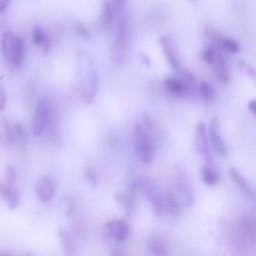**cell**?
<instances>
[{
  "mask_svg": "<svg viewBox=\"0 0 256 256\" xmlns=\"http://www.w3.org/2000/svg\"><path fill=\"white\" fill-rule=\"evenodd\" d=\"M76 74L80 80L82 98L85 104H92L99 89V76L94 59L86 52H79L76 56Z\"/></svg>",
  "mask_w": 256,
  "mask_h": 256,
  "instance_id": "cell-1",
  "label": "cell"
},
{
  "mask_svg": "<svg viewBox=\"0 0 256 256\" xmlns=\"http://www.w3.org/2000/svg\"><path fill=\"white\" fill-rule=\"evenodd\" d=\"M134 148L135 154L142 164H150L154 159V144H152V134L136 122L134 126Z\"/></svg>",
  "mask_w": 256,
  "mask_h": 256,
  "instance_id": "cell-2",
  "label": "cell"
},
{
  "mask_svg": "<svg viewBox=\"0 0 256 256\" xmlns=\"http://www.w3.org/2000/svg\"><path fill=\"white\" fill-rule=\"evenodd\" d=\"M140 194L144 195L150 202L152 208V212L156 218H162L166 214V205H165V196H162V192L158 189L156 184L152 179L142 178V184H140Z\"/></svg>",
  "mask_w": 256,
  "mask_h": 256,
  "instance_id": "cell-3",
  "label": "cell"
},
{
  "mask_svg": "<svg viewBox=\"0 0 256 256\" xmlns=\"http://www.w3.org/2000/svg\"><path fill=\"white\" fill-rule=\"evenodd\" d=\"M129 52V20L128 16L118 20L116 39L114 42V58L116 64L125 65Z\"/></svg>",
  "mask_w": 256,
  "mask_h": 256,
  "instance_id": "cell-4",
  "label": "cell"
},
{
  "mask_svg": "<svg viewBox=\"0 0 256 256\" xmlns=\"http://www.w3.org/2000/svg\"><path fill=\"white\" fill-rule=\"evenodd\" d=\"M54 106L46 99H40L34 110L32 118V132L34 136L40 138L48 129L50 118H52Z\"/></svg>",
  "mask_w": 256,
  "mask_h": 256,
  "instance_id": "cell-5",
  "label": "cell"
},
{
  "mask_svg": "<svg viewBox=\"0 0 256 256\" xmlns=\"http://www.w3.org/2000/svg\"><path fill=\"white\" fill-rule=\"evenodd\" d=\"M175 185H176V190L175 192L179 195L180 200H182V205L188 208L194 206L195 198H194V190H192V182L185 172L184 168L178 166L176 168V176H175Z\"/></svg>",
  "mask_w": 256,
  "mask_h": 256,
  "instance_id": "cell-6",
  "label": "cell"
},
{
  "mask_svg": "<svg viewBox=\"0 0 256 256\" xmlns=\"http://www.w3.org/2000/svg\"><path fill=\"white\" fill-rule=\"evenodd\" d=\"M195 148L198 152L205 159V162L209 165L212 164V150H210L209 136H208L206 125L204 122H199L195 129Z\"/></svg>",
  "mask_w": 256,
  "mask_h": 256,
  "instance_id": "cell-7",
  "label": "cell"
},
{
  "mask_svg": "<svg viewBox=\"0 0 256 256\" xmlns=\"http://www.w3.org/2000/svg\"><path fill=\"white\" fill-rule=\"evenodd\" d=\"M105 226L108 236L115 242H124L130 235V226L124 220H112Z\"/></svg>",
  "mask_w": 256,
  "mask_h": 256,
  "instance_id": "cell-8",
  "label": "cell"
},
{
  "mask_svg": "<svg viewBox=\"0 0 256 256\" xmlns=\"http://www.w3.org/2000/svg\"><path fill=\"white\" fill-rule=\"evenodd\" d=\"M209 138L212 142V149L220 156H226L228 149L226 144H225L224 139L222 136V132H220V124L218 119H212L209 126Z\"/></svg>",
  "mask_w": 256,
  "mask_h": 256,
  "instance_id": "cell-9",
  "label": "cell"
},
{
  "mask_svg": "<svg viewBox=\"0 0 256 256\" xmlns=\"http://www.w3.org/2000/svg\"><path fill=\"white\" fill-rule=\"evenodd\" d=\"M35 194L38 200L42 204H49L54 200L55 196V184L50 178H42L36 182L35 186Z\"/></svg>",
  "mask_w": 256,
  "mask_h": 256,
  "instance_id": "cell-10",
  "label": "cell"
},
{
  "mask_svg": "<svg viewBox=\"0 0 256 256\" xmlns=\"http://www.w3.org/2000/svg\"><path fill=\"white\" fill-rule=\"evenodd\" d=\"M160 46H162V52H164V56L166 59L168 64L169 66L172 68V70L174 72H180V62L178 59L176 52L174 49V45H172V40L166 36H162L159 39Z\"/></svg>",
  "mask_w": 256,
  "mask_h": 256,
  "instance_id": "cell-11",
  "label": "cell"
},
{
  "mask_svg": "<svg viewBox=\"0 0 256 256\" xmlns=\"http://www.w3.org/2000/svg\"><path fill=\"white\" fill-rule=\"evenodd\" d=\"M0 195H2V199L5 200L8 208H9L12 212L18 209V206H19L20 204V192H18L14 186H10V185L2 182V184H0Z\"/></svg>",
  "mask_w": 256,
  "mask_h": 256,
  "instance_id": "cell-12",
  "label": "cell"
},
{
  "mask_svg": "<svg viewBox=\"0 0 256 256\" xmlns=\"http://www.w3.org/2000/svg\"><path fill=\"white\" fill-rule=\"evenodd\" d=\"M148 246H149L152 254L156 256H165L170 254L169 242H168L166 238L162 236V235H152L148 240Z\"/></svg>",
  "mask_w": 256,
  "mask_h": 256,
  "instance_id": "cell-13",
  "label": "cell"
},
{
  "mask_svg": "<svg viewBox=\"0 0 256 256\" xmlns=\"http://www.w3.org/2000/svg\"><path fill=\"white\" fill-rule=\"evenodd\" d=\"M182 200H180L179 195L175 190H170L166 195H165V205H166V212L174 218H179L182 214Z\"/></svg>",
  "mask_w": 256,
  "mask_h": 256,
  "instance_id": "cell-14",
  "label": "cell"
},
{
  "mask_svg": "<svg viewBox=\"0 0 256 256\" xmlns=\"http://www.w3.org/2000/svg\"><path fill=\"white\" fill-rule=\"evenodd\" d=\"M229 174H230V178H232V182H234L235 184H236V186L239 188V189L242 190V192H244V194L246 195L248 198H250V199L254 200V202H256L255 192H254V190H252V188L250 186L249 182H248L246 180H245V178L242 176V175L240 174V172H238L236 169H234V168L229 170Z\"/></svg>",
  "mask_w": 256,
  "mask_h": 256,
  "instance_id": "cell-15",
  "label": "cell"
},
{
  "mask_svg": "<svg viewBox=\"0 0 256 256\" xmlns=\"http://www.w3.org/2000/svg\"><path fill=\"white\" fill-rule=\"evenodd\" d=\"M15 35L12 32H5L2 39V54L5 62L9 65L12 64V54L15 46Z\"/></svg>",
  "mask_w": 256,
  "mask_h": 256,
  "instance_id": "cell-16",
  "label": "cell"
},
{
  "mask_svg": "<svg viewBox=\"0 0 256 256\" xmlns=\"http://www.w3.org/2000/svg\"><path fill=\"white\" fill-rule=\"evenodd\" d=\"M58 238H59V242L62 244V248L65 254L74 255L76 252V242H75L74 236L69 232L64 229H59Z\"/></svg>",
  "mask_w": 256,
  "mask_h": 256,
  "instance_id": "cell-17",
  "label": "cell"
},
{
  "mask_svg": "<svg viewBox=\"0 0 256 256\" xmlns=\"http://www.w3.org/2000/svg\"><path fill=\"white\" fill-rule=\"evenodd\" d=\"M165 86H166V90L174 96H186V95L190 94L189 89H188L186 85L182 82V80L175 79V78H170L165 82Z\"/></svg>",
  "mask_w": 256,
  "mask_h": 256,
  "instance_id": "cell-18",
  "label": "cell"
},
{
  "mask_svg": "<svg viewBox=\"0 0 256 256\" xmlns=\"http://www.w3.org/2000/svg\"><path fill=\"white\" fill-rule=\"evenodd\" d=\"M114 9H112V5L110 4L109 0H105L104 4H102V15H100L99 24L100 28L102 30H108L112 28V22H114Z\"/></svg>",
  "mask_w": 256,
  "mask_h": 256,
  "instance_id": "cell-19",
  "label": "cell"
},
{
  "mask_svg": "<svg viewBox=\"0 0 256 256\" xmlns=\"http://www.w3.org/2000/svg\"><path fill=\"white\" fill-rule=\"evenodd\" d=\"M25 42L22 38H15V46H14V54H12V66L14 68H22L25 62Z\"/></svg>",
  "mask_w": 256,
  "mask_h": 256,
  "instance_id": "cell-20",
  "label": "cell"
},
{
  "mask_svg": "<svg viewBox=\"0 0 256 256\" xmlns=\"http://www.w3.org/2000/svg\"><path fill=\"white\" fill-rule=\"evenodd\" d=\"M114 199L122 206V209L124 210L125 215L128 218L132 216V214L135 210V198H132V195L125 192V194H116L114 196Z\"/></svg>",
  "mask_w": 256,
  "mask_h": 256,
  "instance_id": "cell-21",
  "label": "cell"
},
{
  "mask_svg": "<svg viewBox=\"0 0 256 256\" xmlns=\"http://www.w3.org/2000/svg\"><path fill=\"white\" fill-rule=\"evenodd\" d=\"M215 72H216V76L222 84H228L230 82L229 69H228V62L222 55H219L215 62Z\"/></svg>",
  "mask_w": 256,
  "mask_h": 256,
  "instance_id": "cell-22",
  "label": "cell"
},
{
  "mask_svg": "<svg viewBox=\"0 0 256 256\" xmlns=\"http://www.w3.org/2000/svg\"><path fill=\"white\" fill-rule=\"evenodd\" d=\"M14 142L12 136V129L10 128L9 122L5 118H0V145L2 146H10Z\"/></svg>",
  "mask_w": 256,
  "mask_h": 256,
  "instance_id": "cell-23",
  "label": "cell"
},
{
  "mask_svg": "<svg viewBox=\"0 0 256 256\" xmlns=\"http://www.w3.org/2000/svg\"><path fill=\"white\" fill-rule=\"evenodd\" d=\"M202 180L208 186H215L219 184L220 175L210 165H205L202 169Z\"/></svg>",
  "mask_w": 256,
  "mask_h": 256,
  "instance_id": "cell-24",
  "label": "cell"
},
{
  "mask_svg": "<svg viewBox=\"0 0 256 256\" xmlns=\"http://www.w3.org/2000/svg\"><path fill=\"white\" fill-rule=\"evenodd\" d=\"M12 136H14V142H18L22 148H25L28 144V136L26 132H25L24 126L20 122H15L14 128H12Z\"/></svg>",
  "mask_w": 256,
  "mask_h": 256,
  "instance_id": "cell-25",
  "label": "cell"
},
{
  "mask_svg": "<svg viewBox=\"0 0 256 256\" xmlns=\"http://www.w3.org/2000/svg\"><path fill=\"white\" fill-rule=\"evenodd\" d=\"M182 82H184V84L188 86L190 94H192V92H194L195 90L199 89V84H198L196 78H195V75L192 74L190 70H182Z\"/></svg>",
  "mask_w": 256,
  "mask_h": 256,
  "instance_id": "cell-26",
  "label": "cell"
},
{
  "mask_svg": "<svg viewBox=\"0 0 256 256\" xmlns=\"http://www.w3.org/2000/svg\"><path fill=\"white\" fill-rule=\"evenodd\" d=\"M238 66H239L240 72H242L245 76L249 78V79L254 82V85L256 86V69L255 68L252 66V64H249V62H245V60H242V59L238 60Z\"/></svg>",
  "mask_w": 256,
  "mask_h": 256,
  "instance_id": "cell-27",
  "label": "cell"
},
{
  "mask_svg": "<svg viewBox=\"0 0 256 256\" xmlns=\"http://www.w3.org/2000/svg\"><path fill=\"white\" fill-rule=\"evenodd\" d=\"M199 92L205 102H212L215 99V90L212 84L208 82H202L199 84Z\"/></svg>",
  "mask_w": 256,
  "mask_h": 256,
  "instance_id": "cell-28",
  "label": "cell"
},
{
  "mask_svg": "<svg viewBox=\"0 0 256 256\" xmlns=\"http://www.w3.org/2000/svg\"><path fill=\"white\" fill-rule=\"evenodd\" d=\"M126 2L128 0H114L112 2L114 15L118 18V20L126 18Z\"/></svg>",
  "mask_w": 256,
  "mask_h": 256,
  "instance_id": "cell-29",
  "label": "cell"
},
{
  "mask_svg": "<svg viewBox=\"0 0 256 256\" xmlns=\"http://www.w3.org/2000/svg\"><path fill=\"white\" fill-rule=\"evenodd\" d=\"M62 210H64V215L66 218H72V214L75 212V200L72 199L70 195H66L62 199Z\"/></svg>",
  "mask_w": 256,
  "mask_h": 256,
  "instance_id": "cell-30",
  "label": "cell"
},
{
  "mask_svg": "<svg viewBox=\"0 0 256 256\" xmlns=\"http://www.w3.org/2000/svg\"><path fill=\"white\" fill-rule=\"evenodd\" d=\"M72 30H74L75 34H76L79 38H82V39L92 40V32H90V30L88 29L84 24H82L80 22H76L72 24Z\"/></svg>",
  "mask_w": 256,
  "mask_h": 256,
  "instance_id": "cell-31",
  "label": "cell"
},
{
  "mask_svg": "<svg viewBox=\"0 0 256 256\" xmlns=\"http://www.w3.org/2000/svg\"><path fill=\"white\" fill-rule=\"evenodd\" d=\"M220 45H222L225 50L232 52V54H238V52H240V50H242V46H240L235 40L230 39V38H222Z\"/></svg>",
  "mask_w": 256,
  "mask_h": 256,
  "instance_id": "cell-32",
  "label": "cell"
},
{
  "mask_svg": "<svg viewBox=\"0 0 256 256\" xmlns=\"http://www.w3.org/2000/svg\"><path fill=\"white\" fill-rule=\"evenodd\" d=\"M216 52H215V49L212 46H208L206 49L202 52V59L209 65H214L215 62H216Z\"/></svg>",
  "mask_w": 256,
  "mask_h": 256,
  "instance_id": "cell-33",
  "label": "cell"
},
{
  "mask_svg": "<svg viewBox=\"0 0 256 256\" xmlns=\"http://www.w3.org/2000/svg\"><path fill=\"white\" fill-rule=\"evenodd\" d=\"M46 36L48 34L42 29V28L40 26L34 28V32H32V42H34V45H36V46H42L44 40L46 39Z\"/></svg>",
  "mask_w": 256,
  "mask_h": 256,
  "instance_id": "cell-34",
  "label": "cell"
},
{
  "mask_svg": "<svg viewBox=\"0 0 256 256\" xmlns=\"http://www.w3.org/2000/svg\"><path fill=\"white\" fill-rule=\"evenodd\" d=\"M15 182H16V172H15L14 166H12V165H6V168H5L4 184L10 185V186H14Z\"/></svg>",
  "mask_w": 256,
  "mask_h": 256,
  "instance_id": "cell-35",
  "label": "cell"
},
{
  "mask_svg": "<svg viewBox=\"0 0 256 256\" xmlns=\"http://www.w3.org/2000/svg\"><path fill=\"white\" fill-rule=\"evenodd\" d=\"M140 125H142V126L148 132H149V134L152 135V130H154V122H152V119L150 118L149 114H146V112H144V114H142V122H140Z\"/></svg>",
  "mask_w": 256,
  "mask_h": 256,
  "instance_id": "cell-36",
  "label": "cell"
},
{
  "mask_svg": "<svg viewBox=\"0 0 256 256\" xmlns=\"http://www.w3.org/2000/svg\"><path fill=\"white\" fill-rule=\"evenodd\" d=\"M85 176H86L88 182H89V184H92V186L98 185V176L92 168H86V169H85Z\"/></svg>",
  "mask_w": 256,
  "mask_h": 256,
  "instance_id": "cell-37",
  "label": "cell"
},
{
  "mask_svg": "<svg viewBox=\"0 0 256 256\" xmlns=\"http://www.w3.org/2000/svg\"><path fill=\"white\" fill-rule=\"evenodd\" d=\"M2 79H4L2 75H0V112H2L6 106V94L2 89Z\"/></svg>",
  "mask_w": 256,
  "mask_h": 256,
  "instance_id": "cell-38",
  "label": "cell"
},
{
  "mask_svg": "<svg viewBox=\"0 0 256 256\" xmlns=\"http://www.w3.org/2000/svg\"><path fill=\"white\" fill-rule=\"evenodd\" d=\"M139 59H140V62H142V64L144 65V66H146V68H152V60H150V58L146 54H145V52H139Z\"/></svg>",
  "mask_w": 256,
  "mask_h": 256,
  "instance_id": "cell-39",
  "label": "cell"
},
{
  "mask_svg": "<svg viewBox=\"0 0 256 256\" xmlns=\"http://www.w3.org/2000/svg\"><path fill=\"white\" fill-rule=\"evenodd\" d=\"M50 38H49V35H48L46 36V39L44 40V42H42V52H44V55H48L49 54V52H50Z\"/></svg>",
  "mask_w": 256,
  "mask_h": 256,
  "instance_id": "cell-40",
  "label": "cell"
},
{
  "mask_svg": "<svg viewBox=\"0 0 256 256\" xmlns=\"http://www.w3.org/2000/svg\"><path fill=\"white\" fill-rule=\"evenodd\" d=\"M10 2H12V0H0V14H2V12H4L5 10L8 9Z\"/></svg>",
  "mask_w": 256,
  "mask_h": 256,
  "instance_id": "cell-41",
  "label": "cell"
},
{
  "mask_svg": "<svg viewBox=\"0 0 256 256\" xmlns=\"http://www.w3.org/2000/svg\"><path fill=\"white\" fill-rule=\"evenodd\" d=\"M248 109H249L250 112H252L256 116V100H252V102H249V104H248Z\"/></svg>",
  "mask_w": 256,
  "mask_h": 256,
  "instance_id": "cell-42",
  "label": "cell"
}]
</instances>
